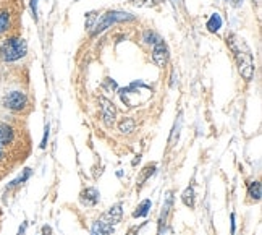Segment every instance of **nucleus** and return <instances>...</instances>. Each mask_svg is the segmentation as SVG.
I'll return each mask as SVG.
<instances>
[{"mask_svg":"<svg viewBox=\"0 0 262 235\" xmlns=\"http://www.w3.org/2000/svg\"><path fill=\"white\" fill-rule=\"evenodd\" d=\"M227 46L230 47L231 52H233L239 75L243 76L245 81H251L254 76V70H256L251 49L246 46L245 41L241 37H238L236 34H228L227 36Z\"/></svg>","mask_w":262,"mask_h":235,"instance_id":"obj_1","label":"nucleus"},{"mask_svg":"<svg viewBox=\"0 0 262 235\" xmlns=\"http://www.w3.org/2000/svg\"><path fill=\"white\" fill-rule=\"evenodd\" d=\"M28 54V44L23 37L12 36L4 41L0 46V57L4 62H16V60L23 58Z\"/></svg>","mask_w":262,"mask_h":235,"instance_id":"obj_2","label":"nucleus"},{"mask_svg":"<svg viewBox=\"0 0 262 235\" xmlns=\"http://www.w3.org/2000/svg\"><path fill=\"white\" fill-rule=\"evenodd\" d=\"M135 16L126 12H120V10H108L107 13L97 18V22L94 28L91 29L89 34L91 36H97L100 33H104L107 28H112L115 23H123V22H133Z\"/></svg>","mask_w":262,"mask_h":235,"instance_id":"obj_3","label":"nucleus"},{"mask_svg":"<svg viewBox=\"0 0 262 235\" xmlns=\"http://www.w3.org/2000/svg\"><path fill=\"white\" fill-rule=\"evenodd\" d=\"M2 104L7 110L15 112V114H21V112H25L29 107V97L23 91L15 89L5 94Z\"/></svg>","mask_w":262,"mask_h":235,"instance_id":"obj_4","label":"nucleus"},{"mask_svg":"<svg viewBox=\"0 0 262 235\" xmlns=\"http://www.w3.org/2000/svg\"><path fill=\"white\" fill-rule=\"evenodd\" d=\"M99 104H100V112H102V122L107 128H112L115 125L117 119V107L112 101H108L104 96H99Z\"/></svg>","mask_w":262,"mask_h":235,"instance_id":"obj_5","label":"nucleus"},{"mask_svg":"<svg viewBox=\"0 0 262 235\" xmlns=\"http://www.w3.org/2000/svg\"><path fill=\"white\" fill-rule=\"evenodd\" d=\"M16 138H18V130L12 124H8V122L0 120V145L12 148L15 146Z\"/></svg>","mask_w":262,"mask_h":235,"instance_id":"obj_6","label":"nucleus"},{"mask_svg":"<svg viewBox=\"0 0 262 235\" xmlns=\"http://www.w3.org/2000/svg\"><path fill=\"white\" fill-rule=\"evenodd\" d=\"M168 47L164 43V39L157 41V43L152 46V62L159 67V68H165L168 64Z\"/></svg>","mask_w":262,"mask_h":235,"instance_id":"obj_7","label":"nucleus"},{"mask_svg":"<svg viewBox=\"0 0 262 235\" xmlns=\"http://www.w3.org/2000/svg\"><path fill=\"white\" fill-rule=\"evenodd\" d=\"M172 208H173V193L172 191H168L167 193V198L162 204V211H160V218H159V224H157V227H159V235H164L165 232V227H167V224H168V218H170V212H172Z\"/></svg>","mask_w":262,"mask_h":235,"instance_id":"obj_8","label":"nucleus"},{"mask_svg":"<svg viewBox=\"0 0 262 235\" xmlns=\"http://www.w3.org/2000/svg\"><path fill=\"white\" fill-rule=\"evenodd\" d=\"M99 200H100V193L94 187H88V188H84L81 193H79V201H81L83 206L93 208L99 203Z\"/></svg>","mask_w":262,"mask_h":235,"instance_id":"obj_9","label":"nucleus"},{"mask_svg":"<svg viewBox=\"0 0 262 235\" xmlns=\"http://www.w3.org/2000/svg\"><path fill=\"white\" fill-rule=\"evenodd\" d=\"M104 219L112 224V226L115 227L118 222H122V218H123V203H117L114 204L112 208H108V211L105 214H102Z\"/></svg>","mask_w":262,"mask_h":235,"instance_id":"obj_10","label":"nucleus"},{"mask_svg":"<svg viewBox=\"0 0 262 235\" xmlns=\"http://www.w3.org/2000/svg\"><path fill=\"white\" fill-rule=\"evenodd\" d=\"M246 197L249 203H259L262 198V185L259 180L246 183Z\"/></svg>","mask_w":262,"mask_h":235,"instance_id":"obj_11","label":"nucleus"},{"mask_svg":"<svg viewBox=\"0 0 262 235\" xmlns=\"http://www.w3.org/2000/svg\"><path fill=\"white\" fill-rule=\"evenodd\" d=\"M156 170H157V164H156V162H149V164H146L143 169H141V170H139V175H138V180H136L138 188L143 187L144 183L154 175Z\"/></svg>","mask_w":262,"mask_h":235,"instance_id":"obj_12","label":"nucleus"},{"mask_svg":"<svg viewBox=\"0 0 262 235\" xmlns=\"http://www.w3.org/2000/svg\"><path fill=\"white\" fill-rule=\"evenodd\" d=\"M12 28V12L8 8H0V36L8 33Z\"/></svg>","mask_w":262,"mask_h":235,"instance_id":"obj_13","label":"nucleus"},{"mask_svg":"<svg viewBox=\"0 0 262 235\" xmlns=\"http://www.w3.org/2000/svg\"><path fill=\"white\" fill-rule=\"evenodd\" d=\"M181 203L185 204L186 208L193 209L194 204H196V191H194V187L189 185L188 188H185V191L181 193Z\"/></svg>","mask_w":262,"mask_h":235,"instance_id":"obj_14","label":"nucleus"},{"mask_svg":"<svg viewBox=\"0 0 262 235\" xmlns=\"http://www.w3.org/2000/svg\"><path fill=\"white\" fill-rule=\"evenodd\" d=\"M150 208H152V201L150 200H143L139 204H138V208L133 211V218L135 219H139V218H146Z\"/></svg>","mask_w":262,"mask_h":235,"instance_id":"obj_15","label":"nucleus"},{"mask_svg":"<svg viewBox=\"0 0 262 235\" xmlns=\"http://www.w3.org/2000/svg\"><path fill=\"white\" fill-rule=\"evenodd\" d=\"M135 128H136V122H135V119H131V117H123L122 120L118 122V130L122 131V133H125V135L133 133Z\"/></svg>","mask_w":262,"mask_h":235,"instance_id":"obj_16","label":"nucleus"},{"mask_svg":"<svg viewBox=\"0 0 262 235\" xmlns=\"http://www.w3.org/2000/svg\"><path fill=\"white\" fill-rule=\"evenodd\" d=\"M222 16L219 15V13H212L210 15V18L207 19V23H206V28L209 29L210 33H217L219 29L222 28Z\"/></svg>","mask_w":262,"mask_h":235,"instance_id":"obj_17","label":"nucleus"},{"mask_svg":"<svg viewBox=\"0 0 262 235\" xmlns=\"http://www.w3.org/2000/svg\"><path fill=\"white\" fill-rule=\"evenodd\" d=\"M31 173H33V170H31V169H25L21 175H19L18 179H15L13 182H10V183H8V185H7V191L13 190V188L19 187V185H23V183H25L29 177H31Z\"/></svg>","mask_w":262,"mask_h":235,"instance_id":"obj_18","label":"nucleus"},{"mask_svg":"<svg viewBox=\"0 0 262 235\" xmlns=\"http://www.w3.org/2000/svg\"><path fill=\"white\" fill-rule=\"evenodd\" d=\"M181 124H183V119H181V114H180L178 119H177V122H175L173 128H172V133H170V138H168V148H172V146L175 145V141H178Z\"/></svg>","mask_w":262,"mask_h":235,"instance_id":"obj_19","label":"nucleus"},{"mask_svg":"<svg viewBox=\"0 0 262 235\" xmlns=\"http://www.w3.org/2000/svg\"><path fill=\"white\" fill-rule=\"evenodd\" d=\"M128 4L138 8H154L160 5V0H128Z\"/></svg>","mask_w":262,"mask_h":235,"instance_id":"obj_20","label":"nucleus"},{"mask_svg":"<svg viewBox=\"0 0 262 235\" xmlns=\"http://www.w3.org/2000/svg\"><path fill=\"white\" fill-rule=\"evenodd\" d=\"M160 39H162V37H160L156 31H152V29H146V31L143 33V41L149 46H154Z\"/></svg>","mask_w":262,"mask_h":235,"instance_id":"obj_21","label":"nucleus"},{"mask_svg":"<svg viewBox=\"0 0 262 235\" xmlns=\"http://www.w3.org/2000/svg\"><path fill=\"white\" fill-rule=\"evenodd\" d=\"M8 159H10V152L7 146L0 145V170L7 172V166H8Z\"/></svg>","mask_w":262,"mask_h":235,"instance_id":"obj_22","label":"nucleus"},{"mask_svg":"<svg viewBox=\"0 0 262 235\" xmlns=\"http://www.w3.org/2000/svg\"><path fill=\"white\" fill-rule=\"evenodd\" d=\"M97 18H99V13L97 12H89L86 15V29L88 31H91V29L94 28L96 22H97Z\"/></svg>","mask_w":262,"mask_h":235,"instance_id":"obj_23","label":"nucleus"},{"mask_svg":"<svg viewBox=\"0 0 262 235\" xmlns=\"http://www.w3.org/2000/svg\"><path fill=\"white\" fill-rule=\"evenodd\" d=\"M49 135H50V125H49V124H46V127H44V136H42L41 145H39V148H41V149H46V148H47Z\"/></svg>","mask_w":262,"mask_h":235,"instance_id":"obj_24","label":"nucleus"},{"mask_svg":"<svg viewBox=\"0 0 262 235\" xmlns=\"http://www.w3.org/2000/svg\"><path fill=\"white\" fill-rule=\"evenodd\" d=\"M144 226H146V222H143V224H141V226H135V227H131V229L126 232V235H138V233H139V230L143 229Z\"/></svg>","mask_w":262,"mask_h":235,"instance_id":"obj_25","label":"nucleus"},{"mask_svg":"<svg viewBox=\"0 0 262 235\" xmlns=\"http://www.w3.org/2000/svg\"><path fill=\"white\" fill-rule=\"evenodd\" d=\"M91 235H108V233H105V232H102L99 227H97V224L94 222L93 224V227H91Z\"/></svg>","mask_w":262,"mask_h":235,"instance_id":"obj_26","label":"nucleus"},{"mask_svg":"<svg viewBox=\"0 0 262 235\" xmlns=\"http://www.w3.org/2000/svg\"><path fill=\"white\" fill-rule=\"evenodd\" d=\"M29 5H31V12H33L34 19H37V0H31Z\"/></svg>","mask_w":262,"mask_h":235,"instance_id":"obj_27","label":"nucleus"},{"mask_svg":"<svg viewBox=\"0 0 262 235\" xmlns=\"http://www.w3.org/2000/svg\"><path fill=\"white\" fill-rule=\"evenodd\" d=\"M230 221H231V235H235L236 224H235V214H233V212H231V216H230Z\"/></svg>","mask_w":262,"mask_h":235,"instance_id":"obj_28","label":"nucleus"},{"mask_svg":"<svg viewBox=\"0 0 262 235\" xmlns=\"http://www.w3.org/2000/svg\"><path fill=\"white\" fill-rule=\"evenodd\" d=\"M26 227H28V221H25L21 224V227H19V230H18V235H25L26 233Z\"/></svg>","mask_w":262,"mask_h":235,"instance_id":"obj_29","label":"nucleus"},{"mask_svg":"<svg viewBox=\"0 0 262 235\" xmlns=\"http://www.w3.org/2000/svg\"><path fill=\"white\" fill-rule=\"evenodd\" d=\"M230 5H231V7H235V8H238V7L243 5V0H230Z\"/></svg>","mask_w":262,"mask_h":235,"instance_id":"obj_30","label":"nucleus"},{"mask_svg":"<svg viewBox=\"0 0 262 235\" xmlns=\"http://www.w3.org/2000/svg\"><path fill=\"white\" fill-rule=\"evenodd\" d=\"M42 235H52V227H50V226H44L42 227Z\"/></svg>","mask_w":262,"mask_h":235,"instance_id":"obj_31","label":"nucleus"},{"mask_svg":"<svg viewBox=\"0 0 262 235\" xmlns=\"http://www.w3.org/2000/svg\"><path fill=\"white\" fill-rule=\"evenodd\" d=\"M139 161H141V154H138V156H136V159L133 161V166H136V164H138V162H139Z\"/></svg>","mask_w":262,"mask_h":235,"instance_id":"obj_32","label":"nucleus"},{"mask_svg":"<svg viewBox=\"0 0 262 235\" xmlns=\"http://www.w3.org/2000/svg\"><path fill=\"white\" fill-rule=\"evenodd\" d=\"M253 5H256V7H260V0H253Z\"/></svg>","mask_w":262,"mask_h":235,"instance_id":"obj_33","label":"nucleus"},{"mask_svg":"<svg viewBox=\"0 0 262 235\" xmlns=\"http://www.w3.org/2000/svg\"><path fill=\"white\" fill-rule=\"evenodd\" d=\"M75 2H79V0H75Z\"/></svg>","mask_w":262,"mask_h":235,"instance_id":"obj_34","label":"nucleus"}]
</instances>
